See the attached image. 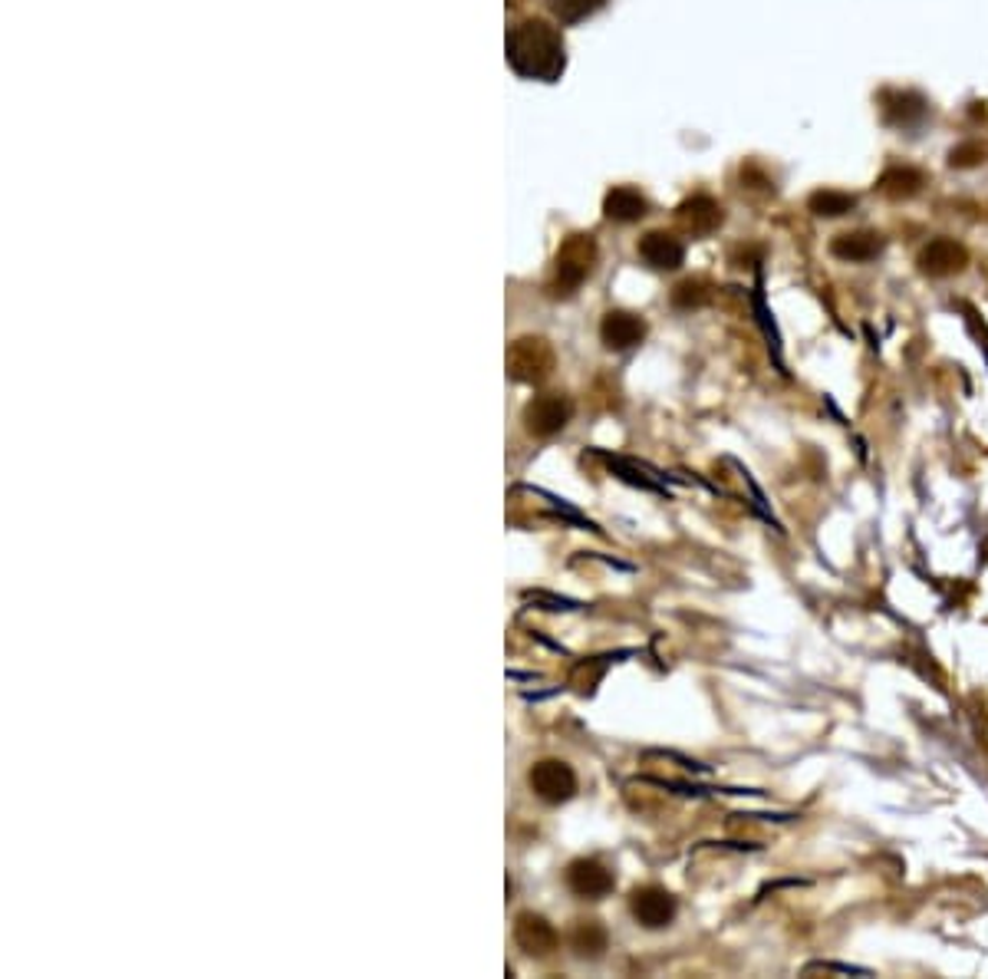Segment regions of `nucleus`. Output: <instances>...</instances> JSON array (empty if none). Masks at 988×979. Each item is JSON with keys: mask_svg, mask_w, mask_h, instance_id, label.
Returning <instances> with one entry per match:
<instances>
[{"mask_svg": "<svg viewBox=\"0 0 988 979\" xmlns=\"http://www.w3.org/2000/svg\"><path fill=\"white\" fill-rule=\"evenodd\" d=\"M854 208H857V195L841 192V188H817L807 198V212L817 215V218H841V215H847Z\"/></svg>", "mask_w": 988, "mask_h": 979, "instance_id": "18", "label": "nucleus"}, {"mask_svg": "<svg viewBox=\"0 0 988 979\" xmlns=\"http://www.w3.org/2000/svg\"><path fill=\"white\" fill-rule=\"evenodd\" d=\"M712 300V293H709V287L702 284V280H682L676 290H672V303L679 307V310H692V307H702V303H709Z\"/></svg>", "mask_w": 988, "mask_h": 979, "instance_id": "20", "label": "nucleus"}, {"mask_svg": "<svg viewBox=\"0 0 988 979\" xmlns=\"http://www.w3.org/2000/svg\"><path fill=\"white\" fill-rule=\"evenodd\" d=\"M883 235L876 231H844L831 241V255L847 265H866L883 255Z\"/></svg>", "mask_w": 988, "mask_h": 979, "instance_id": "13", "label": "nucleus"}, {"mask_svg": "<svg viewBox=\"0 0 988 979\" xmlns=\"http://www.w3.org/2000/svg\"><path fill=\"white\" fill-rule=\"evenodd\" d=\"M507 60L527 80H554L564 70V40L554 27L527 20L507 37Z\"/></svg>", "mask_w": 988, "mask_h": 979, "instance_id": "1", "label": "nucleus"}, {"mask_svg": "<svg viewBox=\"0 0 988 979\" xmlns=\"http://www.w3.org/2000/svg\"><path fill=\"white\" fill-rule=\"evenodd\" d=\"M514 944L534 957V960H547L557 947H560V934L554 930V924L541 914H517L514 920Z\"/></svg>", "mask_w": 988, "mask_h": 979, "instance_id": "8", "label": "nucleus"}, {"mask_svg": "<svg viewBox=\"0 0 988 979\" xmlns=\"http://www.w3.org/2000/svg\"><path fill=\"white\" fill-rule=\"evenodd\" d=\"M814 970H824V973H851V977H869V970H864V967H851V963H827V960H821V963H807V967H804V973H814Z\"/></svg>", "mask_w": 988, "mask_h": 979, "instance_id": "22", "label": "nucleus"}, {"mask_svg": "<svg viewBox=\"0 0 988 979\" xmlns=\"http://www.w3.org/2000/svg\"><path fill=\"white\" fill-rule=\"evenodd\" d=\"M639 258L656 271H676L686 261V245L666 231H649L639 241Z\"/></svg>", "mask_w": 988, "mask_h": 979, "instance_id": "12", "label": "nucleus"}, {"mask_svg": "<svg viewBox=\"0 0 988 979\" xmlns=\"http://www.w3.org/2000/svg\"><path fill=\"white\" fill-rule=\"evenodd\" d=\"M607 944H610V937L600 920H577L570 930V947L577 950V957L597 960V957H604Z\"/></svg>", "mask_w": 988, "mask_h": 979, "instance_id": "17", "label": "nucleus"}, {"mask_svg": "<svg viewBox=\"0 0 988 979\" xmlns=\"http://www.w3.org/2000/svg\"><path fill=\"white\" fill-rule=\"evenodd\" d=\"M722 205L712 195H692L679 205V221L692 235H712L722 225Z\"/></svg>", "mask_w": 988, "mask_h": 979, "instance_id": "14", "label": "nucleus"}, {"mask_svg": "<svg viewBox=\"0 0 988 979\" xmlns=\"http://www.w3.org/2000/svg\"><path fill=\"white\" fill-rule=\"evenodd\" d=\"M607 0H550V10L564 20V23H577L584 17H590L594 10H600Z\"/></svg>", "mask_w": 988, "mask_h": 979, "instance_id": "21", "label": "nucleus"}, {"mask_svg": "<svg viewBox=\"0 0 988 979\" xmlns=\"http://www.w3.org/2000/svg\"><path fill=\"white\" fill-rule=\"evenodd\" d=\"M646 198L636 192V188H629V185H619L614 188L610 195H607V202H604V215L610 218V221H619V225H629V221H639L642 215H646Z\"/></svg>", "mask_w": 988, "mask_h": 979, "instance_id": "16", "label": "nucleus"}, {"mask_svg": "<svg viewBox=\"0 0 988 979\" xmlns=\"http://www.w3.org/2000/svg\"><path fill=\"white\" fill-rule=\"evenodd\" d=\"M567 887L577 897H584V900H600V897H607L617 887V877L597 857H577L567 867Z\"/></svg>", "mask_w": 988, "mask_h": 979, "instance_id": "9", "label": "nucleus"}, {"mask_svg": "<svg viewBox=\"0 0 988 979\" xmlns=\"http://www.w3.org/2000/svg\"><path fill=\"white\" fill-rule=\"evenodd\" d=\"M554 367V353L541 337H521L507 350V373L517 383H541Z\"/></svg>", "mask_w": 988, "mask_h": 979, "instance_id": "4", "label": "nucleus"}, {"mask_svg": "<svg viewBox=\"0 0 988 979\" xmlns=\"http://www.w3.org/2000/svg\"><path fill=\"white\" fill-rule=\"evenodd\" d=\"M527 785L547 805H564V802H570L577 795V775L560 759H541V762H534L531 772H527Z\"/></svg>", "mask_w": 988, "mask_h": 979, "instance_id": "3", "label": "nucleus"}, {"mask_svg": "<svg viewBox=\"0 0 988 979\" xmlns=\"http://www.w3.org/2000/svg\"><path fill=\"white\" fill-rule=\"evenodd\" d=\"M594 241L590 235H574L560 255H557V265H554V284H550V293L557 297H570L584 280L590 278L594 271Z\"/></svg>", "mask_w": 988, "mask_h": 979, "instance_id": "2", "label": "nucleus"}, {"mask_svg": "<svg viewBox=\"0 0 988 979\" xmlns=\"http://www.w3.org/2000/svg\"><path fill=\"white\" fill-rule=\"evenodd\" d=\"M570 413H574L570 400L560 396V393L534 396V400L524 406V429H527V435H534V439H554L557 432L567 429Z\"/></svg>", "mask_w": 988, "mask_h": 979, "instance_id": "6", "label": "nucleus"}, {"mask_svg": "<svg viewBox=\"0 0 988 979\" xmlns=\"http://www.w3.org/2000/svg\"><path fill=\"white\" fill-rule=\"evenodd\" d=\"M879 113H883L886 126L913 130L929 116V103L913 90H886V93H879Z\"/></svg>", "mask_w": 988, "mask_h": 979, "instance_id": "10", "label": "nucleus"}, {"mask_svg": "<svg viewBox=\"0 0 988 979\" xmlns=\"http://www.w3.org/2000/svg\"><path fill=\"white\" fill-rule=\"evenodd\" d=\"M923 185H926V172H919L916 165H889V168L879 175V182H876L879 195H886V198H893V202L919 195Z\"/></svg>", "mask_w": 988, "mask_h": 979, "instance_id": "15", "label": "nucleus"}, {"mask_svg": "<svg viewBox=\"0 0 988 979\" xmlns=\"http://www.w3.org/2000/svg\"><path fill=\"white\" fill-rule=\"evenodd\" d=\"M966 265H969V251L956 238H933L916 258V268L926 278H953L966 271Z\"/></svg>", "mask_w": 988, "mask_h": 979, "instance_id": "7", "label": "nucleus"}, {"mask_svg": "<svg viewBox=\"0 0 988 979\" xmlns=\"http://www.w3.org/2000/svg\"><path fill=\"white\" fill-rule=\"evenodd\" d=\"M642 337H646V320L629 310H610L600 323V340L607 350H629L642 343Z\"/></svg>", "mask_w": 988, "mask_h": 979, "instance_id": "11", "label": "nucleus"}, {"mask_svg": "<svg viewBox=\"0 0 988 979\" xmlns=\"http://www.w3.org/2000/svg\"><path fill=\"white\" fill-rule=\"evenodd\" d=\"M986 158H988V145L979 140L959 142V145L949 152V165H953V168H976V165H982Z\"/></svg>", "mask_w": 988, "mask_h": 979, "instance_id": "19", "label": "nucleus"}, {"mask_svg": "<svg viewBox=\"0 0 988 979\" xmlns=\"http://www.w3.org/2000/svg\"><path fill=\"white\" fill-rule=\"evenodd\" d=\"M676 910H679L676 897H672L666 887H659V884H646V887H636V890L629 894V914H632L636 924L646 927V930H662V927H669V924L676 920Z\"/></svg>", "mask_w": 988, "mask_h": 979, "instance_id": "5", "label": "nucleus"}]
</instances>
